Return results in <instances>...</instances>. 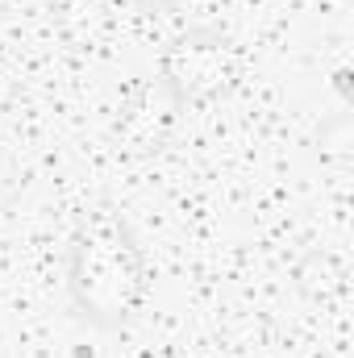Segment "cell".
Listing matches in <instances>:
<instances>
[{"instance_id": "6da1fadb", "label": "cell", "mask_w": 354, "mask_h": 358, "mask_svg": "<svg viewBox=\"0 0 354 358\" xmlns=\"http://www.w3.org/2000/svg\"><path fill=\"white\" fill-rule=\"evenodd\" d=\"M146 255L129 217L113 204H92L80 213L67 238V296L80 321L117 334L146 304Z\"/></svg>"}, {"instance_id": "7a4b0ae2", "label": "cell", "mask_w": 354, "mask_h": 358, "mask_svg": "<svg viewBox=\"0 0 354 358\" xmlns=\"http://www.w3.org/2000/svg\"><path fill=\"white\" fill-rule=\"evenodd\" d=\"M155 76L183 104H208V100H221L234 92L238 76H242V59H238V46L229 34H221L213 25H192L163 46Z\"/></svg>"}, {"instance_id": "3957f363", "label": "cell", "mask_w": 354, "mask_h": 358, "mask_svg": "<svg viewBox=\"0 0 354 358\" xmlns=\"http://www.w3.org/2000/svg\"><path fill=\"white\" fill-rule=\"evenodd\" d=\"M183 100L167 88L159 76H146L138 88L121 100V113L113 121V138L121 142L125 155L134 159H155L171 146L179 121H183Z\"/></svg>"}, {"instance_id": "277c9868", "label": "cell", "mask_w": 354, "mask_h": 358, "mask_svg": "<svg viewBox=\"0 0 354 358\" xmlns=\"http://www.w3.org/2000/svg\"><path fill=\"white\" fill-rule=\"evenodd\" d=\"M129 4H138V8H146V13H167V8H176L179 0H129Z\"/></svg>"}]
</instances>
